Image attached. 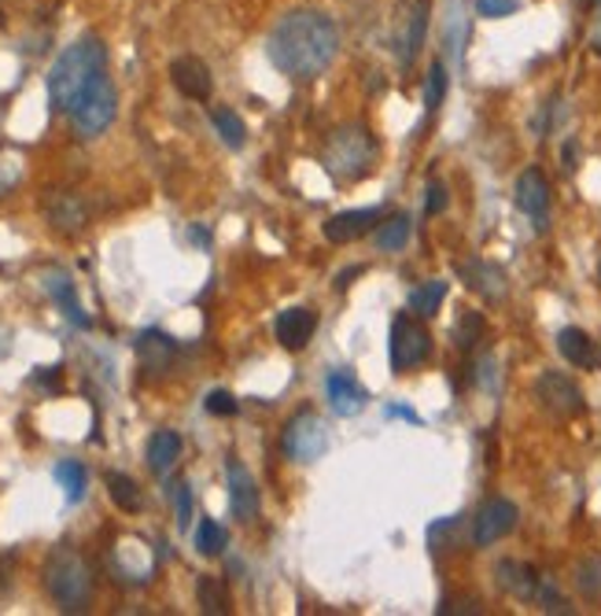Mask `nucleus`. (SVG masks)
I'll use <instances>...</instances> for the list:
<instances>
[{
    "label": "nucleus",
    "mask_w": 601,
    "mask_h": 616,
    "mask_svg": "<svg viewBox=\"0 0 601 616\" xmlns=\"http://www.w3.org/2000/svg\"><path fill=\"white\" fill-rule=\"evenodd\" d=\"M484 328H487L484 314H479V311H462V314H457V322H454V344L462 351H473L479 340H484Z\"/></svg>",
    "instance_id": "c756f323"
},
{
    "label": "nucleus",
    "mask_w": 601,
    "mask_h": 616,
    "mask_svg": "<svg viewBox=\"0 0 601 616\" xmlns=\"http://www.w3.org/2000/svg\"><path fill=\"white\" fill-rule=\"evenodd\" d=\"M424 207H429V215H443L446 211V185L443 181L429 185V203H424Z\"/></svg>",
    "instance_id": "e433bc0d"
},
{
    "label": "nucleus",
    "mask_w": 601,
    "mask_h": 616,
    "mask_svg": "<svg viewBox=\"0 0 601 616\" xmlns=\"http://www.w3.org/2000/svg\"><path fill=\"white\" fill-rule=\"evenodd\" d=\"M107 494L123 513H137L140 510V488L137 480H129L126 472H107Z\"/></svg>",
    "instance_id": "bb28decb"
},
{
    "label": "nucleus",
    "mask_w": 601,
    "mask_h": 616,
    "mask_svg": "<svg viewBox=\"0 0 601 616\" xmlns=\"http://www.w3.org/2000/svg\"><path fill=\"white\" fill-rule=\"evenodd\" d=\"M513 200L524 215L531 218V226L546 233V226H550V185H546L542 170H524L517 185H513Z\"/></svg>",
    "instance_id": "9d476101"
},
{
    "label": "nucleus",
    "mask_w": 601,
    "mask_h": 616,
    "mask_svg": "<svg viewBox=\"0 0 601 616\" xmlns=\"http://www.w3.org/2000/svg\"><path fill=\"white\" fill-rule=\"evenodd\" d=\"M211 123L218 129V137L225 140V148H233L240 152L244 148V140H247V129H244V118H240L233 107H214L211 112Z\"/></svg>",
    "instance_id": "b1692460"
},
{
    "label": "nucleus",
    "mask_w": 601,
    "mask_h": 616,
    "mask_svg": "<svg viewBox=\"0 0 601 616\" xmlns=\"http://www.w3.org/2000/svg\"><path fill=\"white\" fill-rule=\"evenodd\" d=\"M173 340L167 333H159V328H148V333L137 336V358L145 369H167L170 358H173Z\"/></svg>",
    "instance_id": "4be33fe9"
},
{
    "label": "nucleus",
    "mask_w": 601,
    "mask_h": 616,
    "mask_svg": "<svg viewBox=\"0 0 601 616\" xmlns=\"http://www.w3.org/2000/svg\"><path fill=\"white\" fill-rule=\"evenodd\" d=\"M170 82L173 90L181 96H189V101H207L214 90L211 82V71H207V63L200 56H178L170 63Z\"/></svg>",
    "instance_id": "2eb2a0df"
},
{
    "label": "nucleus",
    "mask_w": 601,
    "mask_h": 616,
    "mask_svg": "<svg viewBox=\"0 0 601 616\" xmlns=\"http://www.w3.org/2000/svg\"><path fill=\"white\" fill-rule=\"evenodd\" d=\"M520 8V0H476V12L484 19H506Z\"/></svg>",
    "instance_id": "f704fd0d"
},
{
    "label": "nucleus",
    "mask_w": 601,
    "mask_h": 616,
    "mask_svg": "<svg viewBox=\"0 0 601 616\" xmlns=\"http://www.w3.org/2000/svg\"><path fill=\"white\" fill-rule=\"evenodd\" d=\"M457 273H462V281L476 295H484L487 303H502V300H506L509 284H506V273H502V267H495V262L465 259V262H457Z\"/></svg>",
    "instance_id": "ddd939ff"
},
{
    "label": "nucleus",
    "mask_w": 601,
    "mask_h": 616,
    "mask_svg": "<svg viewBox=\"0 0 601 616\" xmlns=\"http://www.w3.org/2000/svg\"><path fill=\"white\" fill-rule=\"evenodd\" d=\"M52 477L63 488V499L71 505H78L85 499V488H89V472H85L82 461H56V469H52Z\"/></svg>",
    "instance_id": "5701e85b"
},
{
    "label": "nucleus",
    "mask_w": 601,
    "mask_h": 616,
    "mask_svg": "<svg viewBox=\"0 0 601 616\" xmlns=\"http://www.w3.org/2000/svg\"><path fill=\"white\" fill-rule=\"evenodd\" d=\"M329 406H333V414L336 417H358L366 410V403H369V395L362 384L355 380V373H347V369H336L333 377H329Z\"/></svg>",
    "instance_id": "a211bd4d"
},
{
    "label": "nucleus",
    "mask_w": 601,
    "mask_h": 616,
    "mask_svg": "<svg viewBox=\"0 0 601 616\" xmlns=\"http://www.w3.org/2000/svg\"><path fill=\"white\" fill-rule=\"evenodd\" d=\"M373 159H377V145L362 126L336 129V134L329 137V145H325V156H321L325 170L340 181L366 178V174L373 170Z\"/></svg>",
    "instance_id": "20e7f679"
},
{
    "label": "nucleus",
    "mask_w": 601,
    "mask_h": 616,
    "mask_svg": "<svg viewBox=\"0 0 601 616\" xmlns=\"http://www.w3.org/2000/svg\"><path fill=\"white\" fill-rule=\"evenodd\" d=\"M443 300H446V281H429L410 292V311L421 317H432L443 306Z\"/></svg>",
    "instance_id": "c85d7f7f"
},
{
    "label": "nucleus",
    "mask_w": 601,
    "mask_h": 616,
    "mask_svg": "<svg viewBox=\"0 0 601 616\" xmlns=\"http://www.w3.org/2000/svg\"><path fill=\"white\" fill-rule=\"evenodd\" d=\"M388 417H407V421H418V414L407 410V406H388Z\"/></svg>",
    "instance_id": "4c0bfd02"
},
{
    "label": "nucleus",
    "mask_w": 601,
    "mask_h": 616,
    "mask_svg": "<svg viewBox=\"0 0 601 616\" xmlns=\"http://www.w3.org/2000/svg\"><path fill=\"white\" fill-rule=\"evenodd\" d=\"M410 240V218L407 215H391L388 222H380L373 229V244L380 251H402Z\"/></svg>",
    "instance_id": "393cba45"
},
{
    "label": "nucleus",
    "mask_w": 601,
    "mask_h": 616,
    "mask_svg": "<svg viewBox=\"0 0 601 616\" xmlns=\"http://www.w3.org/2000/svg\"><path fill=\"white\" fill-rule=\"evenodd\" d=\"M41 289L49 292V300L60 306L63 317H67L71 325H78V328H89L93 325V317L82 311L78 292H74V281H71L67 270H45V273H41Z\"/></svg>",
    "instance_id": "4468645a"
},
{
    "label": "nucleus",
    "mask_w": 601,
    "mask_h": 616,
    "mask_svg": "<svg viewBox=\"0 0 601 616\" xmlns=\"http://www.w3.org/2000/svg\"><path fill=\"white\" fill-rule=\"evenodd\" d=\"M207 414H214V417H233L240 410V403L233 399V391H225V388H214L211 395H207Z\"/></svg>",
    "instance_id": "72a5a7b5"
},
{
    "label": "nucleus",
    "mask_w": 601,
    "mask_h": 616,
    "mask_svg": "<svg viewBox=\"0 0 601 616\" xmlns=\"http://www.w3.org/2000/svg\"><path fill=\"white\" fill-rule=\"evenodd\" d=\"M380 222V207H358V211H340L325 222V237L333 244H351V240L373 233V226Z\"/></svg>",
    "instance_id": "f3484780"
},
{
    "label": "nucleus",
    "mask_w": 601,
    "mask_h": 616,
    "mask_svg": "<svg viewBox=\"0 0 601 616\" xmlns=\"http://www.w3.org/2000/svg\"><path fill=\"white\" fill-rule=\"evenodd\" d=\"M517 528V505L509 499H487L473 516V543L491 546L498 539H506Z\"/></svg>",
    "instance_id": "9b49d317"
},
{
    "label": "nucleus",
    "mask_w": 601,
    "mask_h": 616,
    "mask_svg": "<svg viewBox=\"0 0 601 616\" xmlns=\"http://www.w3.org/2000/svg\"><path fill=\"white\" fill-rule=\"evenodd\" d=\"M281 447H284V455H288L292 461H299V466H310V461L321 458L325 447H329V432H325V421L314 410L292 414V421L284 425Z\"/></svg>",
    "instance_id": "0eeeda50"
},
{
    "label": "nucleus",
    "mask_w": 601,
    "mask_h": 616,
    "mask_svg": "<svg viewBox=\"0 0 601 616\" xmlns=\"http://www.w3.org/2000/svg\"><path fill=\"white\" fill-rule=\"evenodd\" d=\"M535 399H539L553 417H579L587 410V399H583V391H579V384L557 369H546L542 377L535 380Z\"/></svg>",
    "instance_id": "1a4fd4ad"
},
{
    "label": "nucleus",
    "mask_w": 601,
    "mask_h": 616,
    "mask_svg": "<svg viewBox=\"0 0 601 616\" xmlns=\"http://www.w3.org/2000/svg\"><path fill=\"white\" fill-rule=\"evenodd\" d=\"M45 587L63 613H85L93 602V568L74 546H56L45 561Z\"/></svg>",
    "instance_id": "7ed1b4c3"
},
{
    "label": "nucleus",
    "mask_w": 601,
    "mask_h": 616,
    "mask_svg": "<svg viewBox=\"0 0 601 616\" xmlns=\"http://www.w3.org/2000/svg\"><path fill=\"white\" fill-rule=\"evenodd\" d=\"M225 488H229V505H233L236 521H255L259 516V483L247 472V466H240L236 458H229V466H225Z\"/></svg>",
    "instance_id": "f8f14e48"
},
{
    "label": "nucleus",
    "mask_w": 601,
    "mask_h": 616,
    "mask_svg": "<svg viewBox=\"0 0 601 616\" xmlns=\"http://www.w3.org/2000/svg\"><path fill=\"white\" fill-rule=\"evenodd\" d=\"M424 34H429V4L424 0H402L396 19V56L402 67H413L421 56Z\"/></svg>",
    "instance_id": "6e6552de"
},
{
    "label": "nucleus",
    "mask_w": 601,
    "mask_h": 616,
    "mask_svg": "<svg viewBox=\"0 0 601 616\" xmlns=\"http://www.w3.org/2000/svg\"><path fill=\"white\" fill-rule=\"evenodd\" d=\"M273 333H277V344L284 351H303L314 340V333H318V314L307 311V306H292V311L277 317Z\"/></svg>",
    "instance_id": "dca6fc26"
},
{
    "label": "nucleus",
    "mask_w": 601,
    "mask_h": 616,
    "mask_svg": "<svg viewBox=\"0 0 601 616\" xmlns=\"http://www.w3.org/2000/svg\"><path fill=\"white\" fill-rule=\"evenodd\" d=\"M495 572H498V587H502V591H509L513 598L535 602L542 576H539V572H535L531 565H524V561H498Z\"/></svg>",
    "instance_id": "aec40b11"
},
{
    "label": "nucleus",
    "mask_w": 601,
    "mask_h": 616,
    "mask_svg": "<svg viewBox=\"0 0 601 616\" xmlns=\"http://www.w3.org/2000/svg\"><path fill=\"white\" fill-rule=\"evenodd\" d=\"M225 546H229L225 528L218 521H200V528H196V550H200L203 557H218Z\"/></svg>",
    "instance_id": "7c9ffc66"
},
{
    "label": "nucleus",
    "mask_w": 601,
    "mask_h": 616,
    "mask_svg": "<svg viewBox=\"0 0 601 616\" xmlns=\"http://www.w3.org/2000/svg\"><path fill=\"white\" fill-rule=\"evenodd\" d=\"M391 369L396 373H410V369H418L429 362L432 355V336H429V328H424L418 317H410V314H399L396 322H391Z\"/></svg>",
    "instance_id": "423d86ee"
},
{
    "label": "nucleus",
    "mask_w": 601,
    "mask_h": 616,
    "mask_svg": "<svg viewBox=\"0 0 601 616\" xmlns=\"http://www.w3.org/2000/svg\"><path fill=\"white\" fill-rule=\"evenodd\" d=\"M115 115H118V93H115L112 79L104 74V79L96 82L93 90L78 101V107L71 112L74 134H78L82 140H96L101 134H107V126L115 123Z\"/></svg>",
    "instance_id": "39448f33"
},
{
    "label": "nucleus",
    "mask_w": 601,
    "mask_h": 616,
    "mask_svg": "<svg viewBox=\"0 0 601 616\" xmlns=\"http://www.w3.org/2000/svg\"><path fill=\"white\" fill-rule=\"evenodd\" d=\"M270 60L273 67L288 74L292 82H314L329 71V63L340 52V30L329 15L299 8L288 12L270 34Z\"/></svg>",
    "instance_id": "f257e3e1"
},
{
    "label": "nucleus",
    "mask_w": 601,
    "mask_h": 616,
    "mask_svg": "<svg viewBox=\"0 0 601 616\" xmlns=\"http://www.w3.org/2000/svg\"><path fill=\"white\" fill-rule=\"evenodd\" d=\"M52 226L60 229V233H78V229L85 226V207L78 196H60L56 203H52Z\"/></svg>",
    "instance_id": "a878e982"
},
{
    "label": "nucleus",
    "mask_w": 601,
    "mask_h": 616,
    "mask_svg": "<svg viewBox=\"0 0 601 616\" xmlns=\"http://www.w3.org/2000/svg\"><path fill=\"white\" fill-rule=\"evenodd\" d=\"M598 49H601V34H598Z\"/></svg>",
    "instance_id": "ea45409f"
},
{
    "label": "nucleus",
    "mask_w": 601,
    "mask_h": 616,
    "mask_svg": "<svg viewBox=\"0 0 601 616\" xmlns=\"http://www.w3.org/2000/svg\"><path fill=\"white\" fill-rule=\"evenodd\" d=\"M196 594H200V609H203V613H211V616L229 613L225 583L218 580V576H200V583H196Z\"/></svg>",
    "instance_id": "cd10ccee"
},
{
    "label": "nucleus",
    "mask_w": 601,
    "mask_h": 616,
    "mask_svg": "<svg viewBox=\"0 0 601 616\" xmlns=\"http://www.w3.org/2000/svg\"><path fill=\"white\" fill-rule=\"evenodd\" d=\"M576 587L583 598H601V557H583L576 565Z\"/></svg>",
    "instance_id": "2f4dec72"
},
{
    "label": "nucleus",
    "mask_w": 601,
    "mask_h": 616,
    "mask_svg": "<svg viewBox=\"0 0 601 616\" xmlns=\"http://www.w3.org/2000/svg\"><path fill=\"white\" fill-rule=\"evenodd\" d=\"M145 458H148V469L156 472V477H167L181 458V436L170 432V428H162V432H156L148 439Z\"/></svg>",
    "instance_id": "412c9836"
},
{
    "label": "nucleus",
    "mask_w": 601,
    "mask_h": 616,
    "mask_svg": "<svg viewBox=\"0 0 601 616\" xmlns=\"http://www.w3.org/2000/svg\"><path fill=\"white\" fill-rule=\"evenodd\" d=\"M189 237L196 240V244H203V248H207V244H211V237H207V233H203V229H196V226L189 229Z\"/></svg>",
    "instance_id": "58836bf2"
},
{
    "label": "nucleus",
    "mask_w": 601,
    "mask_h": 616,
    "mask_svg": "<svg viewBox=\"0 0 601 616\" xmlns=\"http://www.w3.org/2000/svg\"><path fill=\"white\" fill-rule=\"evenodd\" d=\"M104 71H107V49L101 38L85 34L74 41V45H67L60 52V60L52 63L49 82H45L52 107L71 115L82 96L104 79Z\"/></svg>",
    "instance_id": "f03ea898"
},
{
    "label": "nucleus",
    "mask_w": 601,
    "mask_h": 616,
    "mask_svg": "<svg viewBox=\"0 0 601 616\" xmlns=\"http://www.w3.org/2000/svg\"><path fill=\"white\" fill-rule=\"evenodd\" d=\"M443 96H446V67L443 63H432L429 82H424V107H429V115L440 112Z\"/></svg>",
    "instance_id": "473e14b6"
},
{
    "label": "nucleus",
    "mask_w": 601,
    "mask_h": 616,
    "mask_svg": "<svg viewBox=\"0 0 601 616\" xmlns=\"http://www.w3.org/2000/svg\"><path fill=\"white\" fill-rule=\"evenodd\" d=\"M178 528L181 532H189V524H192V491H189V483H178Z\"/></svg>",
    "instance_id": "c9c22d12"
},
{
    "label": "nucleus",
    "mask_w": 601,
    "mask_h": 616,
    "mask_svg": "<svg viewBox=\"0 0 601 616\" xmlns=\"http://www.w3.org/2000/svg\"><path fill=\"white\" fill-rule=\"evenodd\" d=\"M557 351H561V358L568 362V366L601 369V347H598V340H590L583 328H561V333H557Z\"/></svg>",
    "instance_id": "6ab92c4d"
}]
</instances>
